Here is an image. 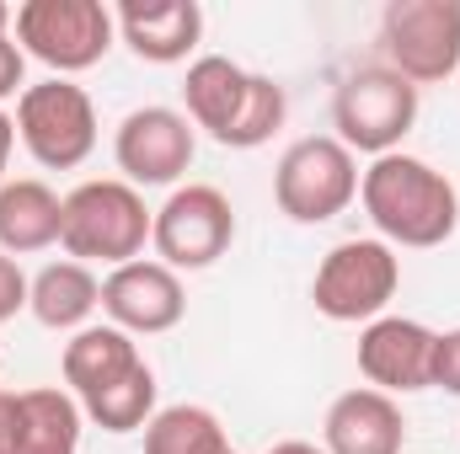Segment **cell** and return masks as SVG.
I'll return each mask as SVG.
<instances>
[{
	"label": "cell",
	"mask_w": 460,
	"mask_h": 454,
	"mask_svg": "<svg viewBox=\"0 0 460 454\" xmlns=\"http://www.w3.org/2000/svg\"><path fill=\"white\" fill-rule=\"evenodd\" d=\"M358 204L385 246L429 251L460 230V188L439 166H429L423 155H407V150L369 161V171L358 177Z\"/></svg>",
	"instance_id": "cell-1"
},
{
	"label": "cell",
	"mask_w": 460,
	"mask_h": 454,
	"mask_svg": "<svg viewBox=\"0 0 460 454\" xmlns=\"http://www.w3.org/2000/svg\"><path fill=\"white\" fill-rule=\"evenodd\" d=\"M27 92V54L16 48V38L5 32L0 38V102L5 97H22Z\"/></svg>",
	"instance_id": "cell-25"
},
{
	"label": "cell",
	"mask_w": 460,
	"mask_h": 454,
	"mask_svg": "<svg viewBox=\"0 0 460 454\" xmlns=\"http://www.w3.org/2000/svg\"><path fill=\"white\" fill-rule=\"evenodd\" d=\"M11 27H16V48L65 81L102 65L118 38V22L102 0H27L16 5Z\"/></svg>",
	"instance_id": "cell-4"
},
{
	"label": "cell",
	"mask_w": 460,
	"mask_h": 454,
	"mask_svg": "<svg viewBox=\"0 0 460 454\" xmlns=\"http://www.w3.org/2000/svg\"><path fill=\"white\" fill-rule=\"evenodd\" d=\"M402 444H407V417L396 396L375 385H353L327 406V423H322L327 454H402Z\"/></svg>",
	"instance_id": "cell-13"
},
{
	"label": "cell",
	"mask_w": 460,
	"mask_h": 454,
	"mask_svg": "<svg viewBox=\"0 0 460 454\" xmlns=\"http://www.w3.org/2000/svg\"><path fill=\"white\" fill-rule=\"evenodd\" d=\"M145 358H139V342L128 337V332H118L113 321H102V327H81L75 337L65 342V358H59V369H65V385H70V396L75 401H92V396H102L108 385H118L128 369H139Z\"/></svg>",
	"instance_id": "cell-17"
},
{
	"label": "cell",
	"mask_w": 460,
	"mask_h": 454,
	"mask_svg": "<svg viewBox=\"0 0 460 454\" xmlns=\"http://www.w3.org/2000/svg\"><path fill=\"white\" fill-rule=\"evenodd\" d=\"M11 150H16V118L0 108V188L11 182V177H5V166H11Z\"/></svg>",
	"instance_id": "cell-26"
},
{
	"label": "cell",
	"mask_w": 460,
	"mask_h": 454,
	"mask_svg": "<svg viewBox=\"0 0 460 454\" xmlns=\"http://www.w3.org/2000/svg\"><path fill=\"white\" fill-rule=\"evenodd\" d=\"M246 81L252 70H241L226 54H199L188 65V81H182V108H188V123L204 128L209 139H226L241 102H246Z\"/></svg>",
	"instance_id": "cell-19"
},
{
	"label": "cell",
	"mask_w": 460,
	"mask_h": 454,
	"mask_svg": "<svg viewBox=\"0 0 460 454\" xmlns=\"http://www.w3.org/2000/svg\"><path fill=\"white\" fill-rule=\"evenodd\" d=\"M27 284H32V278L22 273V262L0 251V327L16 321V316L27 310Z\"/></svg>",
	"instance_id": "cell-23"
},
{
	"label": "cell",
	"mask_w": 460,
	"mask_h": 454,
	"mask_svg": "<svg viewBox=\"0 0 460 454\" xmlns=\"http://www.w3.org/2000/svg\"><path fill=\"white\" fill-rule=\"evenodd\" d=\"M230 454H235V450H230Z\"/></svg>",
	"instance_id": "cell-30"
},
{
	"label": "cell",
	"mask_w": 460,
	"mask_h": 454,
	"mask_svg": "<svg viewBox=\"0 0 460 454\" xmlns=\"http://www.w3.org/2000/svg\"><path fill=\"white\" fill-rule=\"evenodd\" d=\"M11 22H16V11H11V5H5V0H0V38H5V32H11Z\"/></svg>",
	"instance_id": "cell-29"
},
{
	"label": "cell",
	"mask_w": 460,
	"mask_h": 454,
	"mask_svg": "<svg viewBox=\"0 0 460 454\" xmlns=\"http://www.w3.org/2000/svg\"><path fill=\"white\" fill-rule=\"evenodd\" d=\"M434 390L460 396V327L439 332V342H434Z\"/></svg>",
	"instance_id": "cell-24"
},
{
	"label": "cell",
	"mask_w": 460,
	"mask_h": 454,
	"mask_svg": "<svg viewBox=\"0 0 460 454\" xmlns=\"http://www.w3.org/2000/svg\"><path fill=\"white\" fill-rule=\"evenodd\" d=\"M396 289H402V257H396V246H385L380 235H353V240H338L327 257H322V267H316V278H311V300H316V310L327 316V321H380L385 316V305L396 300Z\"/></svg>",
	"instance_id": "cell-5"
},
{
	"label": "cell",
	"mask_w": 460,
	"mask_h": 454,
	"mask_svg": "<svg viewBox=\"0 0 460 454\" xmlns=\"http://www.w3.org/2000/svg\"><path fill=\"white\" fill-rule=\"evenodd\" d=\"M81 423L86 412L70 390H11V454H75Z\"/></svg>",
	"instance_id": "cell-15"
},
{
	"label": "cell",
	"mask_w": 460,
	"mask_h": 454,
	"mask_svg": "<svg viewBox=\"0 0 460 454\" xmlns=\"http://www.w3.org/2000/svg\"><path fill=\"white\" fill-rule=\"evenodd\" d=\"M102 310L128 337H161V332L182 327V316H188L182 273H172L155 257H134L102 278Z\"/></svg>",
	"instance_id": "cell-11"
},
{
	"label": "cell",
	"mask_w": 460,
	"mask_h": 454,
	"mask_svg": "<svg viewBox=\"0 0 460 454\" xmlns=\"http://www.w3.org/2000/svg\"><path fill=\"white\" fill-rule=\"evenodd\" d=\"M97 305H102V278L86 262H70V257L65 262H49L27 284V310L49 332H81Z\"/></svg>",
	"instance_id": "cell-18"
},
{
	"label": "cell",
	"mask_w": 460,
	"mask_h": 454,
	"mask_svg": "<svg viewBox=\"0 0 460 454\" xmlns=\"http://www.w3.org/2000/svg\"><path fill=\"white\" fill-rule=\"evenodd\" d=\"M434 342L439 332L412 316H380L358 332V374L385 396L434 390Z\"/></svg>",
	"instance_id": "cell-12"
},
{
	"label": "cell",
	"mask_w": 460,
	"mask_h": 454,
	"mask_svg": "<svg viewBox=\"0 0 460 454\" xmlns=\"http://www.w3.org/2000/svg\"><path fill=\"white\" fill-rule=\"evenodd\" d=\"M16 139L49 171L86 166L92 150H97V108H92L86 86H75L65 75H49V81L27 86L16 97Z\"/></svg>",
	"instance_id": "cell-6"
},
{
	"label": "cell",
	"mask_w": 460,
	"mask_h": 454,
	"mask_svg": "<svg viewBox=\"0 0 460 454\" xmlns=\"http://www.w3.org/2000/svg\"><path fill=\"white\" fill-rule=\"evenodd\" d=\"M118 38L150 65H182L204 38L199 0H123L113 11Z\"/></svg>",
	"instance_id": "cell-14"
},
{
	"label": "cell",
	"mask_w": 460,
	"mask_h": 454,
	"mask_svg": "<svg viewBox=\"0 0 460 454\" xmlns=\"http://www.w3.org/2000/svg\"><path fill=\"white\" fill-rule=\"evenodd\" d=\"M65 230V198L38 182V177H11L0 188V251L5 257H32L59 246Z\"/></svg>",
	"instance_id": "cell-16"
},
{
	"label": "cell",
	"mask_w": 460,
	"mask_h": 454,
	"mask_svg": "<svg viewBox=\"0 0 460 454\" xmlns=\"http://www.w3.org/2000/svg\"><path fill=\"white\" fill-rule=\"evenodd\" d=\"M199 155V134L177 108H134L113 134V161L128 188H177Z\"/></svg>",
	"instance_id": "cell-10"
},
{
	"label": "cell",
	"mask_w": 460,
	"mask_h": 454,
	"mask_svg": "<svg viewBox=\"0 0 460 454\" xmlns=\"http://www.w3.org/2000/svg\"><path fill=\"white\" fill-rule=\"evenodd\" d=\"M418 123V86L402 81L385 65H364L343 75L338 97H332V128L353 155H391Z\"/></svg>",
	"instance_id": "cell-7"
},
{
	"label": "cell",
	"mask_w": 460,
	"mask_h": 454,
	"mask_svg": "<svg viewBox=\"0 0 460 454\" xmlns=\"http://www.w3.org/2000/svg\"><path fill=\"white\" fill-rule=\"evenodd\" d=\"M0 454H11V390H0Z\"/></svg>",
	"instance_id": "cell-27"
},
{
	"label": "cell",
	"mask_w": 460,
	"mask_h": 454,
	"mask_svg": "<svg viewBox=\"0 0 460 454\" xmlns=\"http://www.w3.org/2000/svg\"><path fill=\"white\" fill-rule=\"evenodd\" d=\"M268 454H327L322 444H311V439H284V444H273Z\"/></svg>",
	"instance_id": "cell-28"
},
{
	"label": "cell",
	"mask_w": 460,
	"mask_h": 454,
	"mask_svg": "<svg viewBox=\"0 0 460 454\" xmlns=\"http://www.w3.org/2000/svg\"><path fill=\"white\" fill-rule=\"evenodd\" d=\"M235 240V209L215 182H182L166 193V204L155 209L150 246L155 262H166L172 273H204L215 267Z\"/></svg>",
	"instance_id": "cell-9"
},
{
	"label": "cell",
	"mask_w": 460,
	"mask_h": 454,
	"mask_svg": "<svg viewBox=\"0 0 460 454\" xmlns=\"http://www.w3.org/2000/svg\"><path fill=\"white\" fill-rule=\"evenodd\" d=\"M226 423L209 406H161L145 423V454H230Z\"/></svg>",
	"instance_id": "cell-20"
},
{
	"label": "cell",
	"mask_w": 460,
	"mask_h": 454,
	"mask_svg": "<svg viewBox=\"0 0 460 454\" xmlns=\"http://www.w3.org/2000/svg\"><path fill=\"white\" fill-rule=\"evenodd\" d=\"M385 70L412 86H439L460 70V0H391L380 11Z\"/></svg>",
	"instance_id": "cell-8"
},
{
	"label": "cell",
	"mask_w": 460,
	"mask_h": 454,
	"mask_svg": "<svg viewBox=\"0 0 460 454\" xmlns=\"http://www.w3.org/2000/svg\"><path fill=\"white\" fill-rule=\"evenodd\" d=\"M155 225V209H145L139 188H128L123 177H97L81 182L75 193H65V230L59 246L70 262H102L108 273L145 257V240Z\"/></svg>",
	"instance_id": "cell-2"
},
{
	"label": "cell",
	"mask_w": 460,
	"mask_h": 454,
	"mask_svg": "<svg viewBox=\"0 0 460 454\" xmlns=\"http://www.w3.org/2000/svg\"><path fill=\"white\" fill-rule=\"evenodd\" d=\"M358 155L338 134H305L279 155L273 204L295 225H327L358 198Z\"/></svg>",
	"instance_id": "cell-3"
},
{
	"label": "cell",
	"mask_w": 460,
	"mask_h": 454,
	"mask_svg": "<svg viewBox=\"0 0 460 454\" xmlns=\"http://www.w3.org/2000/svg\"><path fill=\"white\" fill-rule=\"evenodd\" d=\"M284 113H289L284 86L273 75H252L246 81V102H241V113H235V123H230V134L220 144L226 150H257V144H268L284 128Z\"/></svg>",
	"instance_id": "cell-22"
},
{
	"label": "cell",
	"mask_w": 460,
	"mask_h": 454,
	"mask_svg": "<svg viewBox=\"0 0 460 454\" xmlns=\"http://www.w3.org/2000/svg\"><path fill=\"white\" fill-rule=\"evenodd\" d=\"M81 412H86V423H97L102 433H139V428L155 417V369H150V363L128 369V374H123L118 385H108L102 396L81 401Z\"/></svg>",
	"instance_id": "cell-21"
}]
</instances>
